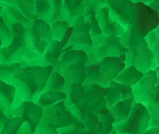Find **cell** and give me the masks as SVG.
<instances>
[{
    "mask_svg": "<svg viewBox=\"0 0 159 134\" xmlns=\"http://www.w3.org/2000/svg\"><path fill=\"white\" fill-rule=\"evenodd\" d=\"M82 123H83L84 127H85L89 132H91L93 134L103 133V128H102L101 123H100L99 118L97 117V115L94 114V113H92L88 117H86Z\"/></svg>",
    "mask_w": 159,
    "mask_h": 134,
    "instance_id": "obj_34",
    "label": "cell"
},
{
    "mask_svg": "<svg viewBox=\"0 0 159 134\" xmlns=\"http://www.w3.org/2000/svg\"><path fill=\"white\" fill-rule=\"evenodd\" d=\"M57 134H66V133L65 132H58Z\"/></svg>",
    "mask_w": 159,
    "mask_h": 134,
    "instance_id": "obj_46",
    "label": "cell"
},
{
    "mask_svg": "<svg viewBox=\"0 0 159 134\" xmlns=\"http://www.w3.org/2000/svg\"><path fill=\"white\" fill-rule=\"evenodd\" d=\"M34 134H42V133H39V132H35Z\"/></svg>",
    "mask_w": 159,
    "mask_h": 134,
    "instance_id": "obj_47",
    "label": "cell"
},
{
    "mask_svg": "<svg viewBox=\"0 0 159 134\" xmlns=\"http://www.w3.org/2000/svg\"><path fill=\"white\" fill-rule=\"evenodd\" d=\"M127 98H133L132 87L118 84V82L114 80L108 84V87H107V94L106 97H105L107 108L111 107V106H114L117 102Z\"/></svg>",
    "mask_w": 159,
    "mask_h": 134,
    "instance_id": "obj_15",
    "label": "cell"
},
{
    "mask_svg": "<svg viewBox=\"0 0 159 134\" xmlns=\"http://www.w3.org/2000/svg\"><path fill=\"white\" fill-rule=\"evenodd\" d=\"M66 80L58 71H52L46 84L45 91H64Z\"/></svg>",
    "mask_w": 159,
    "mask_h": 134,
    "instance_id": "obj_28",
    "label": "cell"
},
{
    "mask_svg": "<svg viewBox=\"0 0 159 134\" xmlns=\"http://www.w3.org/2000/svg\"><path fill=\"white\" fill-rule=\"evenodd\" d=\"M126 52L127 50L123 47L120 37H105L93 54L96 60L100 61L106 57H120Z\"/></svg>",
    "mask_w": 159,
    "mask_h": 134,
    "instance_id": "obj_12",
    "label": "cell"
},
{
    "mask_svg": "<svg viewBox=\"0 0 159 134\" xmlns=\"http://www.w3.org/2000/svg\"><path fill=\"white\" fill-rule=\"evenodd\" d=\"M106 94L107 88L100 86L99 84H88V86H84V96L82 100L99 109L101 107H107L106 99H105Z\"/></svg>",
    "mask_w": 159,
    "mask_h": 134,
    "instance_id": "obj_14",
    "label": "cell"
},
{
    "mask_svg": "<svg viewBox=\"0 0 159 134\" xmlns=\"http://www.w3.org/2000/svg\"><path fill=\"white\" fill-rule=\"evenodd\" d=\"M0 16H1V15H0Z\"/></svg>",
    "mask_w": 159,
    "mask_h": 134,
    "instance_id": "obj_48",
    "label": "cell"
},
{
    "mask_svg": "<svg viewBox=\"0 0 159 134\" xmlns=\"http://www.w3.org/2000/svg\"><path fill=\"white\" fill-rule=\"evenodd\" d=\"M65 78L66 84H83L86 77V64L84 63H76L58 70Z\"/></svg>",
    "mask_w": 159,
    "mask_h": 134,
    "instance_id": "obj_16",
    "label": "cell"
},
{
    "mask_svg": "<svg viewBox=\"0 0 159 134\" xmlns=\"http://www.w3.org/2000/svg\"><path fill=\"white\" fill-rule=\"evenodd\" d=\"M60 132H65L66 134H93L91 132H89L87 129L84 127L83 123L80 122L76 119L75 123L72 126H70L67 129H64V130L60 131Z\"/></svg>",
    "mask_w": 159,
    "mask_h": 134,
    "instance_id": "obj_39",
    "label": "cell"
},
{
    "mask_svg": "<svg viewBox=\"0 0 159 134\" xmlns=\"http://www.w3.org/2000/svg\"><path fill=\"white\" fill-rule=\"evenodd\" d=\"M6 109L4 108H2L1 106H0V128L2 127V126L6 123L7 120H9L10 116H7V113H6ZM12 117V116H11Z\"/></svg>",
    "mask_w": 159,
    "mask_h": 134,
    "instance_id": "obj_42",
    "label": "cell"
},
{
    "mask_svg": "<svg viewBox=\"0 0 159 134\" xmlns=\"http://www.w3.org/2000/svg\"><path fill=\"white\" fill-rule=\"evenodd\" d=\"M16 89L12 84L0 80V106L6 110H12L14 108Z\"/></svg>",
    "mask_w": 159,
    "mask_h": 134,
    "instance_id": "obj_22",
    "label": "cell"
},
{
    "mask_svg": "<svg viewBox=\"0 0 159 134\" xmlns=\"http://www.w3.org/2000/svg\"><path fill=\"white\" fill-rule=\"evenodd\" d=\"M143 134H159L158 126H150V128H148Z\"/></svg>",
    "mask_w": 159,
    "mask_h": 134,
    "instance_id": "obj_43",
    "label": "cell"
},
{
    "mask_svg": "<svg viewBox=\"0 0 159 134\" xmlns=\"http://www.w3.org/2000/svg\"><path fill=\"white\" fill-rule=\"evenodd\" d=\"M15 6L20 10V12L25 15V17L29 19V21L37 19L36 15H35V6L34 1L32 0H20V1H15Z\"/></svg>",
    "mask_w": 159,
    "mask_h": 134,
    "instance_id": "obj_30",
    "label": "cell"
},
{
    "mask_svg": "<svg viewBox=\"0 0 159 134\" xmlns=\"http://www.w3.org/2000/svg\"><path fill=\"white\" fill-rule=\"evenodd\" d=\"M135 105L134 98L123 99L121 102H117L114 106L109 107V112L115 118V123H121L129 117L130 111H132L133 106Z\"/></svg>",
    "mask_w": 159,
    "mask_h": 134,
    "instance_id": "obj_20",
    "label": "cell"
},
{
    "mask_svg": "<svg viewBox=\"0 0 159 134\" xmlns=\"http://www.w3.org/2000/svg\"><path fill=\"white\" fill-rule=\"evenodd\" d=\"M13 116L19 117L24 123H28L31 130L35 133L43 115V108L34 102H24L18 107L12 109Z\"/></svg>",
    "mask_w": 159,
    "mask_h": 134,
    "instance_id": "obj_9",
    "label": "cell"
},
{
    "mask_svg": "<svg viewBox=\"0 0 159 134\" xmlns=\"http://www.w3.org/2000/svg\"><path fill=\"white\" fill-rule=\"evenodd\" d=\"M51 3V11L48 18L46 19V21L49 24H52L55 21H60L63 20V1L61 0H55V1H50ZM64 21V20H63Z\"/></svg>",
    "mask_w": 159,
    "mask_h": 134,
    "instance_id": "obj_33",
    "label": "cell"
},
{
    "mask_svg": "<svg viewBox=\"0 0 159 134\" xmlns=\"http://www.w3.org/2000/svg\"><path fill=\"white\" fill-rule=\"evenodd\" d=\"M152 118L145 106L137 104L133 106L129 117L114 125L112 130L118 134H143L150 128Z\"/></svg>",
    "mask_w": 159,
    "mask_h": 134,
    "instance_id": "obj_6",
    "label": "cell"
},
{
    "mask_svg": "<svg viewBox=\"0 0 159 134\" xmlns=\"http://www.w3.org/2000/svg\"><path fill=\"white\" fill-rule=\"evenodd\" d=\"M65 99L66 94L64 91H43L34 99V102H36L39 107L46 108L57 102H65Z\"/></svg>",
    "mask_w": 159,
    "mask_h": 134,
    "instance_id": "obj_23",
    "label": "cell"
},
{
    "mask_svg": "<svg viewBox=\"0 0 159 134\" xmlns=\"http://www.w3.org/2000/svg\"><path fill=\"white\" fill-rule=\"evenodd\" d=\"M84 1L82 0H66L63 1V19L64 21H68L70 25L76 18L82 17L84 15Z\"/></svg>",
    "mask_w": 159,
    "mask_h": 134,
    "instance_id": "obj_18",
    "label": "cell"
},
{
    "mask_svg": "<svg viewBox=\"0 0 159 134\" xmlns=\"http://www.w3.org/2000/svg\"><path fill=\"white\" fill-rule=\"evenodd\" d=\"M50 25H51V37H52V40L60 41V42L63 39L66 32H67L68 28L70 27L68 21H63V20L55 21Z\"/></svg>",
    "mask_w": 159,
    "mask_h": 134,
    "instance_id": "obj_32",
    "label": "cell"
},
{
    "mask_svg": "<svg viewBox=\"0 0 159 134\" xmlns=\"http://www.w3.org/2000/svg\"><path fill=\"white\" fill-rule=\"evenodd\" d=\"M75 118L68 110L65 102L43 108V115L35 132L42 134H57L75 123Z\"/></svg>",
    "mask_w": 159,
    "mask_h": 134,
    "instance_id": "obj_3",
    "label": "cell"
},
{
    "mask_svg": "<svg viewBox=\"0 0 159 134\" xmlns=\"http://www.w3.org/2000/svg\"><path fill=\"white\" fill-rule=\"evenodd\" d=\"M71 34L70 42L69 45H71L74 50L84 51L86 53H89L92 51V38L90 36V25L87 21H84L78 25H74Z\"/></svg>",
    "mask_w": 159,
    "mask_h": 134,
    "instance_id": "obj_11",
    "label": "cell"
},
{
    "mask_svg": "<svg viewBox=\"0 0 159 134\" xmlns=\"http://www.w3.org/2000/svg\"><path fill=\"white\" fill-rule=\"evenodd\" d=\"M34 6L35 15H36L37 19H47L51 11L50 1H48V0H45V1H34Z\"/></svg>",
    "mask_w": 159,
    "mask_h": 134,
    "instance_id": "obj_36",
    "label": "cell"
},
{
    "mask_svg": "<svg viewBox=\"0 0 159 134\" xmlns=\"http://www.w3.org/2000/svg\"><path fill=\"white\" fill-rule=\"evenodd\" d=\"M24 122L19 117L12 116L0 128V134H18Z\"/></svg>",
    "mask_w": 159,
    "mask_h": 134,
    "instance_id": "obj_31",
    "label": "cell"
},
{
    "mask_svg": "<svg viewBox=\"0 0 159 134\" xmlns=\"http://www.w3.org/2000/svg\"><path fill=\"white\" fill-rule=\"evenodd\" d=\"M98 108H96L94 106H91L87 102L81 100L78 104L71 106V107L68 108V110L71 112V114L73 115V117L75 119L80 120V122H83L86 117H88L89 115L94 113L97 111Z\"/></svg>",
    "mask_w": 159,
    "mask_h": 134,
    "instance_id": "obj_25",
    "label": "cell"
},
{
    "mask_svg": "<svg viewBox=\"0 0 159 134\" xmlns=\"http://www.w3.org/2000/svg\"><path fill=\"white\" fill-rule=\"evenodd\" d=\"M142 77H143V73L138 71L134 66H126L121 71V73H119V75L114 79V81L121 84H125V86L133 87Z\"/></svg>",
    "mask_w": 159,
    "mask_h": 134,
    "instance_id": "obj_21",
    "label": "cell"
},
{
    "mask_svg": "<svg viewBox=\"0 0 159 134\" xmlns=\"http://www.w3.org/2000/svg\"><path fill=\"white\" fill-rule=\"evenodd\" d=\"M145 42H147L148 47L152 51L155 55L156 58H158L159 54V37H158V29L151 32L150 34L144 37Z\"/></svg>",
    "mask_w": 159,
    "mask_h": 134,
    "instance_id": "obj_37",
    "label": "cell"
},
{
    "mask_svg": "<svg viewBox=\"0 0 159 134\" xmlns=\"http://www.w3.org/2000/svg\"><path fill=\"white\" fill-rule=\"evenodd\" d=\"M159 25L158 11L144 1H134L130 28L138 35L144 38Z\"/></svg>",
    "mask_w": 159,
    "mask_h": 134,
    "instance_id": "obj_4",
    "label": "cell"
},
{
    "mask_svg": "<svg viewBox=\"0 0 159 134\" xmlns=\"http://www.w3.org/2000/svg\"><path fill=\"white\" fill-rule=\"evenodd\" d=\"M2 47H3V45H2V41H1V39H0V49H1Z\"/></svg>",
    "mask_w": 159,
    "mask_h": 134,
    "instance_id": "obj_45",
    "label": "cell"
},
{
    "mask_svg": "<svg viewBox=\"0 0 159 134\" xmlns=\"http://www.w3.org/2000/svg\"><path fill=\"white\" fill-rule=\"evenodd\" d=\"M25 29V45L31 49L38 57H40L46 52L48 45L52 40L51 25L46 20L35 19L30 21Z\"/></svg>",
    "mask_w": 159,
    "mask_h": 134,
    "instance_id": "obj_5",
    "label": "cell"
},
{
    "mask_svg": "<svg viewBox=\"0 0 159 134\" xmlns=\"http://www.w3.org/2000/svg\"><path fill=\"white\" fill-rule=\"evenodd\" d=\"M107 6L109 7L111 20L118 22L123 28L127 29L132 24V15L134 1L122 0V1H106Z\"/></svg>",
    "mask_w": 159,
    "mask_h": 134,
    "instance_id": "obj_10",
    "label": "cell"
},
{
    "mask_svg": "<svg viewBox=\"0 0 159 134\" xmlns=\"http://www.w3.org/2000/svg\"><path fill=\"white\" fill-rule=\"evenodd\" d=\"M158 67L143 74V77L132 87L135 102L143 106L158 104Z\"/></svg>",
    "mask_w": 159,
    "mask_h": 134,
    "instance_id": "obj_7",
    "label": "cell"
},
{
    "mask_svg": "<svg viewBox=\"0 0 159 134\" xmlns=\"http://www.w3.org/2000/svg\"><path fill=\"white\" fill-rule=\"evenodd\" d=\"M97 117L99 118L100 123L103 128V133L102 134H110L114 129L115 125V118L109 112V109L107 107H101L94 112Z\"/></svg>",
    "mask_w": 159,
    "mask_h": 134,
    "instance_id": "obj_26",
    "label": "cell"
},
{
    "mask_svg": "<svg viewBox=\"0 0 159 134\" xmlns=\"http://www.w3.org/2000/svg\"><path fill=\"white\" fill-rule=\"evenodd\" d=\"M0 39L2 41L3 47H7L12 42L13 39L11 29L7 27V24L1 16H0Z\"/></svg>",
    "mask_w": 159,
    "mask_h": 134,
    "instance_id": "obj_38",
    "label": "cell"
},
{
    "mask_svg": "<svg viewBox=\"0 0 159 134\" xmlns=\"http://www.w3.org/2000/svg\"><path fill=\"white\" fill-rule=\"evenodd\" d=\"M52 71L54 69L51 66H27L19 69L11 81L16 89L14 108L24 102H34L38 95L45 91L46 84Z\"/></svg>",
    "mask_w": 159,
    "mask_h": 134,
    "instance_id": "obj_1",
    "label": "cell"
},
{
    "mask_svg": "<svg viewBox=\"0 0 159 134\" xmlns=\"http://www.w3.org/2000/svg\"><path fill=\"white\" fill-rule=\"evenodd\" d=\"M100 75H101V68L99 63H93L86 64V77L83 86H88L92 84H99Z\"/></svg>",
    "mask_w": 159,
    "mask_h": 134,
    "instance_id": "obj_29",
    "label": "cell"
},
{
    "mask_svg": "<svg viewBox=\"0 0 159 134\" xmlns=\"http://www.w3.org/2000/svg\"><path fill=\"white\" fill-rule=\"evenodd\" d=\"M11 32L13 36H16V37L22 38L25 39V32H27V29L24 24H19V22H16V24H12L11 25Z\"/></svg>",
    "mask_w": 159,
    "mask_h": 134,
    "instance_id": "obj_41",
    "label": "cell"
},
{
    "mask_svg": "<svg viewBox=\"0 0 159 134\" xmlns=\"http://www.w3.org/2000/svg\"><path fill=\"white\" fill-rule=\"evenodd\" d=\"M94 16H96V19H97V21L99 22V25L102 31H103L105 28H106V25L111 21L110 11H109V7L107 6V4H105V6L98 9V11H97Z\"/></svg>",
    "mask_w": 159,
    "mask_h": 134,
    "instance_id": "obj_35",
    "label": "cell"
},
{
    "mask_svg": "<svg viewBox=\"0 0 159 134\" xmlns=\"http://www.w3.org/2000/svg\"><path fill=\"white\" fill-rule=\"evenodd\" d=\"M22 66L19 63H0V80L11 84L12 78L16 72L21 69Z\"/></svg>",
    "mask_w": 159,
    "mask_h": 134,
    "instance_id": "obj_27",
    "label": "cell"
},
{
    "mask_svg": "<svg viewBox=\"0 0 159 134\" xmlns=\"http://www.w3.org/2000/svg\"><path fill=\"white\" fill-rule=\"evenodd\" d=\"M125 54H122L120 57H106L98 61L100 68H101V75H100L99 81L100 86L107 88L110 82L126 67V63H125L126 55Z\"/></svg>",
    "mask_w": 159,
    "mask_h": 134,
    "instance_id": "obj_8",
    "label": "cell"
},
{
    "mask_svg": "<svg viewBox=\"0 0 159 134\" xmlns=\"http://www.w3.org/2000/svg\"><path fill=\"white\" fill-rule=\"evenodd\" d=\"M76 63H84L87 64V63H88V53L84 52V51L74 50L71 45H68L65 49H63L60 63H58V70Z\"/></svg>",
    "mask_w": 159,
    "mask_h": 134,
    "instance_id": "obj_17",
    "label": "cell"
},
{
    "mask_svg": "<svg viewBox=\"0 0 159 134\" xmlns=\"http://www.w3.org/2000/svg\"><path fill=\"white\" fill-rule=\"evenodd\" d=\"M3 6V12L1 14V17L3 18V20L7 24V27L11 28V25L16 24V22L24 24L25 28L28 27V24L30 22L29 19L20 12V10L15 6V3L12 4V6Z\"/></svg>",
    "mask_w": 159,
    "mask_h": 134,
    "instance_id": "obj_19",
    "label": "cell"
},
{
    "mask_svg": "<svg viewBox=\"0 0 159 134\" xmlns=\"http://www.w3.org/2000/svg\"><path fill=\"white\" fill-rule=\"evenodd\" d=\"M123 47L127 50L125 63L126 66H134L143 74L158 67V58L148 47L145 39L135 32L132 28L127 30L120 37Z\"/></svg>",
    "mask_w": 159,
    "mask_h": 134,
    "instance_id": "obj_2",
    "label": "cell"
},
{
    "mask_svg": "<svg viewBox=\"0 0 159 134\" xmlns=\"http://www.w3.org/2000/svg\"><path fill=\"white\" fill-rule=\"evenodd\" d=\"M2 12H3V6H2L1 4H0V15L2 14Z\"/></svg>",
    "mask_w": 159,
    "mask_h": 134,
    "instance_id": "obj_44",
    "label": "cell"
},
{
    "mask_svg": "<svg viewBox=\"0 0 159 134\" xmlns=\"http://www.w3.org/2000/svg\"><path fill=\"white\" fill-rule=\"evenodd\" d=\"M63 49L61 47L60 41L51 40V42L48 45L46 52L40 57H38L36 60L31 63L29 66H40V67H53L54 71H58V63L61 56Z\"/></svg>",
    "mask_w": 159,
    "mask_h": 134,
    "instance_id": "obj_13",
    "label": "cell"
},
{
    "mask_svg": "<svg viewBox=\"0 0 159 134\" xmlns=\"http://www.w3.org/2000/svg\"><path fill=\"white\" fill-rule=\"evenodd\" d=\"M64 92L66 94L65 104L67 108L78 104L83 99L84 96V86L81 84H66L64 88Z\"/></svg>",
    "mask_w": 159,
    "mask_h": 134,
    "instance_id": "obj_24",
    "label": "cell"
},
{
    "mask_svg": "<svg viewBox=\"0 0 159 134\" xmlns=\"http://www.w3.org/2000/svg\"><path fill=\"white\" fill-rule=\"evenodd\" d=\"M84 19H85V21L88 22L89 25H90V36L92 39L103 35L102 34L101 28H100V25H99V22L97 21V19H96V16H90L88 18H84Z\"/></svg>",
    "mask_w": 159,
    "mask_h": 134,
    "instance_id": "obj_40",
    "label": "cell"
}]
</instances>
